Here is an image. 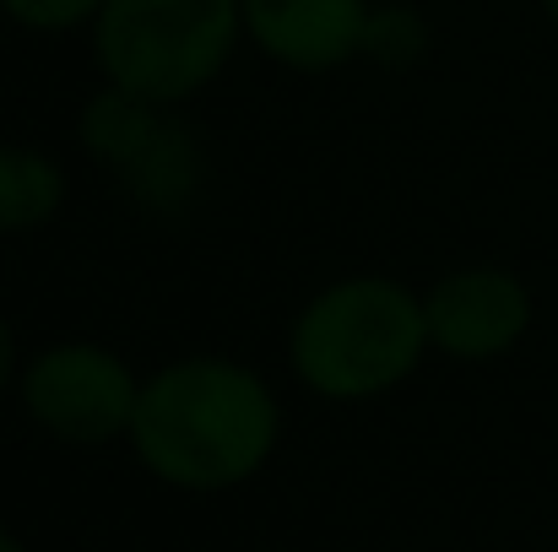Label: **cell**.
<instances>
[{
	"instance_id": "obj_8",
	"label": "cell",
	"mask_w": 558,
	"mask_h": 552,
	"mask_svg": "<svg viewBox=\"0 0 558 552\" xmlns=\"http://www.w3.org/2000/svg\"><path fill=\"white\" fill-rule=\"evenodd\" d=\"M60 206H65V169L38 147L0 142V233H33L54 222Z\"/></svg>"
},
{
	"instance_id": "obj_6",
	"label": "cell",
	"mask_w": 558,
	"mask_h": 552,
	"mask_svg": "<svg viewBox=\"0 0 558 552\" xmlns=\"http://www.w3.org/2000/svg\"><path fill=\"white\" fill-rule=\"evenodd\" d=\"M428 347L456 364H494L532 331V287L505 266H466L423 293Z\"/></svg>"
},
{
	"instance_id": "obj_12",
	"label": "cell",
	"mask_w": 558,
	"mask_h": 552,
	"mask_svg": "<svg viewBox=\"0 0 558 552\" xmlns=\"http://www.w3.org/2000/svg\"><path fill=\"white\" fill-rule=\"evenodd\" d=\"M543 16H548V22L558 27V0H543Z\"/></svg>"
},
{
	"instance_id": "obj_9",
	"label": "cell",
	"mask_w": 558,
	"mask_h": 552,
	"mask_svg": "<svg viewBox=\"0 0 558 552\" xmlns=\"http://www.w3.org/2000/svg\"><path fill=\"white\" fill-rule=\"evenodd\" d=\"M109 0H0V11L27 33H71L82 22H98Z\"/></svg>"
},
{
	"instance_id": "obj_7",
	"label": "cell",
	"mask_w": 558,
	"mask_h": 552,
	"mask_svg": "<svg viewBox=\"0 0 558 552\" xmlns=\"http://www.w3.org/2000/svg\"><path fill=\"white\" fill-rule=\"evenodd\" d=\"M250 44L304 76L337 71L364 54L374 5L369 0H239Z\"/></svg>"
},
{
	"instance_id": "obj_5",
	"label": "cell",
	"mask_w": 558,
	"mask_h": 552,
	"mask_svg": "<svg viewBox=\"0 0 558 552\" xmlns=\"http://www.w3.org/2000/svg\"><path fill=\"white\" fill-rule=\"evenodd\" d=\"M82 147L114 169V180L125 184L142 206L174 217L195 200L201 184V147L185 125L169 120L163 103L131 98L120 87H104L87 98L82 109Z\"/></svg>"
},
{
	"instance_id": "obj_10",
	"label": "cell",
	"mask_w": 558,
	"mask_h": 552,
	"mask_svg": "<svg viewBox=\"0 0 558 552\" xmlns=\"http://www.w3.org/2000/svg\"><path fill=\"white\" fill-rule=\"evenodd\" d=\"M16 373H22V368H16V336H11V320L0 315V395L11 390Z\"/></svg>"
},
{
	"instance_id": "obj_4",
	"label": "cell",
	"mask_w": 558,
	"mask_h": 552,
	"mask_svg": "<svg viewBox=\"0 0 558 552\" xmlns=\"http://www.w3.org/2000/svg\"><path fill=\"white\" fill-rule=\"evenodd\" d=\"M22 412L60 444L98 450L114 439H131L142 379L131 364L98 342H54L33 353L16 373Z\"/></svg>"
},
{
	"instance_id": "obj_11",
	"label": "cell",
	"mask_w": 558,
	"mask_h": 552,
	"mask_svg": "<svg viewBox=\"0 0 558 552\" xmlns=\"http://www.w3.org/2000/svg\"><path fill=\"white\" fill-rule=\"evenodd\" d=\"M0 552H27V548H22V537H16L5 520H0Z\"/></svg>"
},
{
	"instance_id": "obj_1",
	"label": "cell",
	"mask_w": 558,
	"mask_h": 552,
	"mask_svg": "<svg viewBox=\"0 0 558 552\" xmlns=\"http://www.w3.org/2000/svg\"><path fill=\"white\" fill-rule=\"evenodd\" d=\"M282 439V406L255 368L233 358H180L142 379L131 450L180 493H228L266 471Z\"/></svg>"
},
{
	"instance_id": "obj_3",
	"label": "cell",
	"mask_w": 558,
	"mask_h": 552,
	"mask_svg": "<svg viewBox=\"0 0 558 552\" xmlns=\"http://www.w3.org/2000/svg\"><path fill=\"white\" fill-rule=\"evenodd\" d=\"M239 33V0H109L93 22V60L109 87L174 109L222 76Z\"/></svg>"
},
{
	"instance_id": "obj_2",
	"label": "cell",
	"mask_w": 558,
	"mask_h": 552,
	"mask_svg": "<svg viewBox=\"0 0 558 552\" xmlns=\"http://www.w3.org/2000/svg\"><path fill=\"white\" fill-rule=\"evenodd\" d=\"M428 347L423 298L390 277H348L315 293L288 336V364L320 401H379L412 379Z\"/></svg>"
}]
</instances>
